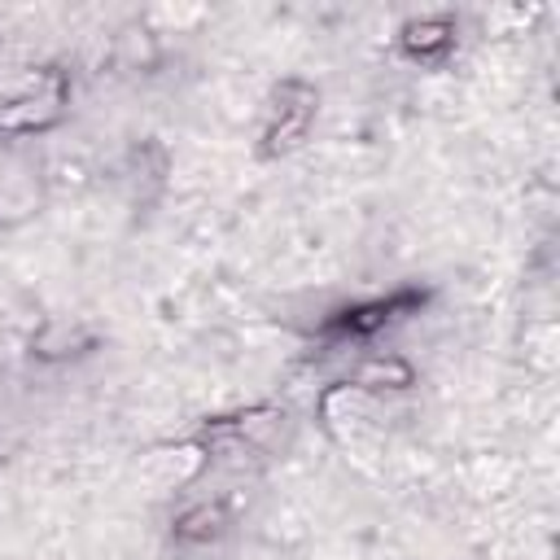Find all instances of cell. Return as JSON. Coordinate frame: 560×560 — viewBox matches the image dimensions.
I'll use <instances>...</instances> for the list:
<instances>
[{
  "label": "cell",
  "mask_w": 560,
  "mask_h": 560,
  "mask_svg": "<svg viewBox=\"0 0 560 560\" xmlns=\"http://www.w3.org/2000/svg\"><path fill=\"white\" fill-rule=\"evenodd\" d=\"M66 96H70V83L61 70L31 74L13 96L0 101V131L4 136H31V131L52 127L66 114Z\"/></svg>",
  "instance_id": "1"
},
{
  "label": "cell",
  "mask_w": 560,
  "mask_h": 560,
  "mask_svg": "<svg viewBox=\"0 0 560 560\" xmlns=\"http://www.w3.org/2000/svg\"><path fill=\"white\" fill-rule=\"evenodd\" d=\"M315 105H319V96H315L311 83H302V79H284V83L271 92L267 127H262V144H258V153H262V158L293 153V149L306 140L311 122H315Z\"/></svg>",
  "instance_id": "2"
},
{
  "label": "cell",
  "mask_w": 560,
  "mask_h": 560,
  "mask_svg": "<svg viewBox=\"0 0 560 560\" xmlns=\"http://www.w3.org/2000/svg\"><path fill=\"white\" fill-rule=\"evenodd\" d=\"M420 302H424V293H416V289H398L389 298L354 302V306H341L337 315H328L324 332H332V337H376L381 328H389V324L407 319L411 311H420Z\"/></svg>",
  "instance_id": "3"
},
{
  "label": "cell",
  "mask_w": 560,
  "mask_h": 560,
  "mask_svg": "<svg viewBox=\"0 0 560 560\" xmlns=\"http://www.w3.org/2000/svg\"><path fill=\"white\" fill-rule=\"evenodd\" d=\"M398 44H402V52H407L411 61H438V57L451 52L455 26H451L446 18H416V22H407V26L398 31Z\"/></svg>",
  "instance_id": "4"
},
{
  "label": "cell",
  "mask_w": 560,
  "mask_h": 560,
  "mask_svg": "<svg viewBox=\"0 0 560 560\" xmlns=\"http://www.w3.org/2000/svg\"><path fill=\"white\" fill-rule=\"evenodd\" d=\"M223 529H228V512L219 503H197L175 521V538H188V542H210Z\"/></svg>",
  "instance_id": "5"
}]
</instances>
